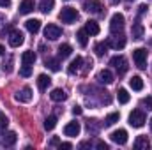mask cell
Segmentation results:
<instances>
[{
	"label": "cell",
	"instance_id": "obj_1",
	"mask_svg": "<svg viewBox=\"0 0 152 150\" xmlns=\"http://www.w3.org/2000/svg\"><path fill=\"white\" fill-rule=\"evenodd\" d=\"M145 113L142 111V110H133V111L129 113V125L131 127H143L145 125Z\"/></svg>",
	"mask_w": 152,
	"mask_h": 150
},
{
	"label": "cell",
	"instance_id": "obj_2",
	"mask_svg": "<svg viewBox=\"0 0 152 150\" xmlns=\"http://www.w3.org/2000/svg\"><path fill=\"white\" fill-rule=\"evenodd\" d=\"M124 23H126V18H124V14H120V12H115L113 16H112V20H110V32H112V34H118V32H122V28H124Z\"/></svg>",
	"mask_w": 152,
	"mask_h": 150
},
{
	"label": "cell",
	"instance_id": "obj_3",
	"mask_svg": "<svg viewBox=\"0 0 152 150\" xmlns=\"http://www.w3.org/2000/svg\"><path fill=\"white\" fill-rule=\"evenodd\" d=\"M133 60H134L138 69H145L147 67V50L145 48H136L133 51Z\"/></svg>",
	"mask_w": 152,
	"mask_h": 150
},
{
	"label": "cell",
	"instance_id": "obj_4",
	"mask_svg": "<svg viewBox=\"0 0 152 150\" xmlns=\"http://www.w3.org/2000/svg\"><path fill=\"white\" fill-rule=\"evenodd\" d=\"M58 18H60L62 23H73V21L78 20V11H76L75 7H62Z\"/></svg>",
	"mask_w": 152,
	"mask_h": 150
},
{
	"label": "cell",
	"instance_id": "obj_5",
	"mask_svg": "<svg viewBox=\"0 0 152 150\" xmlns=\"http://www.w3.org/2000/svg\"><path fill=\"white\" fill-rule=\"evenodd\" d=\"M110 66H113L115 69L118 71V74H124V73L127 71V60H126L122 55H117V57H113V58L110 60Z\"/></svg>",
	"mask_w": 152,
	"mask_h": 150
},
{
	"label": "cell",
	"instance_id": "obj_6",
	"mask_svg": "<svg viewBox=\"0 0 152 150\" xmlns=\"http://www.w3.org/2000/svg\"><path fill=\"white\" fill-rule=\"evenodd\" d=\"M110 140L117 145H126L127 143V131L126 129H117L110 134Z\"/></svg>",
	"mask_w": 152,
	"mask_h": 150
},
{
	"label": "cell",
	"instance_id": "obj_7",
	"mask_svg": "<svg viewBox=\"0 0 152 150\" xmlns=\"http://www.w3.org/2000/svg\"><path fill=\"white\" fill-rule=\"evenodd\" d=\"M83 9L87 12H92V14H99L101 9H103V4L99 0H85L83 2Z\"/></svg>",
	"mask_w": 152,
	"mask_h": 150
},
{
	"label": "cell",
	"instance_id": "obj_8",
	"mask_svg": "<svg viewBox=\"0 0 152 150\" xmlns=\"http://www.w3.org/2000/svg\"><path fill=\"white\" fill-rule=\"evenodd\" d=\"M60 36H62V28L57 27V25H48L44 28V37L50 39V41H57Z\"/></svg>",
	"mask_w": 152,
	"mask_h": 150
},
{
	"label": "cell",
	"instance_id": "obj_9",
	"mask_svg": "<svg viewBox=\"0 0 152 150\" xmlns=\"http://www.w3.org/2000/svg\"><path fill=\"white\" fill-rule=\"evenodd\" d=\"M23 41H25V37H23V34H21L20 30H12V32L9 34V44H11L12 48H20V46L23 44Z\"/></svg>",
	"mask_w": 152,
	"mask_h": 150
},
{
	"label": "cell",
	"instance_id": "obj_10",
	"mask_svg": "<svg viewBox=\"0 0 152 150\" xmlns=\"http://www.w3.org/2000/svg\"><path fill=\"white\" fill-rule=\"evenodd\" d=\"M14 97H16V101H20V103H30V101H32V88H30V87H23Z\"/></svg>",
	"mask_w": 152,
	"mask_h": 150
},
{
	"label": "cell",
	"instance_id": "obj_11",
	"mask_svg": "<svg viewBox=\"0 0 152 150\" xmlns=\"http://www.w3.org/2000/svg\"><path fill=\"white\" fill-rule=\"evenodd\" d=\"M80 131H81V125L78 124V122H69L66 127H64V134L66 136H69V138H75L80 134Z\"/></svg>",
	"mask_w": 152,
	"mask_h": 150
},
{
	"label": "cell",
	"instance_id": "obj_12",
	"mask_svg": "<svg viewBox=\"0 0 152 150\" xmlns=\"http://www.w3.org/2000/svg\"><path fill=\"white\" fill-rule=\"evenodd\" d=\"M106 44H108V48L122 50V48L126 46V37H122V36H118V37H110L108 41H106Z\"/></svg>",
	"mask_w": 152,
	"mask_h": 150
},
{
	"label": "cell",
	"instance_id": "obj_13",
	"mask_svg": "<svg viewBox=\"0 0 152 150\" xmlns=\"http://www.w3.org/2000/svg\"><path fill=\"white\" fill-rule=\"evenodd\" d=\"M50 97H51V101H55V103H62V101L67 99V94H66V90H62V88H53L51 94H50Z\"/></svg>",
	"mask_w": 152,
	"mask_h": 150
},
{
	"label": "cell",
	"instance_id": "obj_14",
	"mask_svg": "<svg viewBox=\"0 0 152 150\" xmlns=\"http://www.w3.org/2000/svg\"><path fill=\"white\" fill-rule=\"evenodd\" d=\"M97 79H99V83L110 85V83H113V74H112V71H108V69H103V71H99Z\"/></svg>",
	"mask_w": 152,
	"mask_h": 150
},
{
	"label": "cell",
	"instance_id": "obj_15",
	"mask_svg": "<svg viewBox=\"0 0 152 150\" xmlns=\"http://www.w3.org/2000/svg\"><path fill=\"white\" fill-rule=\"evenodd\" d=\"M34 7H36V2H34V0H21V4H20V12H21V14H30V12L34 11Z\"/></svg>",
	"mask_w": 152,
	"mask_h": 150
},
{
	"label": "cell",
	"instance_id": "obj_16",
	"mask_svg": "<svg viewBox=\"0 0 152 150\" xmlns=\"http://www.w3.org/2000/svg\"><path fill=\"white\" fill-rule=\"evenodd\" d=\"M85 30H87V34H88V36H97L101 28H99L97 21H94V20H88V21L85 23Z\"/></svg>",
	"mask_w": 152,
	"mask_h": 150
},
{
	"label": "cell",
	"instance_id": "obj_17",
	"mask_svg": "<svg viewBox=\"0 0 152 150\" xmlns=\"http://www.w3.org/2000/svg\"><path fill=\"white\" fill-rule=\"evenodd\" d=\"M16 140H18L16 133H14V131H7V133L4 134V138H2V143H4L5 147H12V145L16 143Z\"/></svg>",
	"mask_w": 152,
	"mask_h": 150
},
{
	"label": "cell",
	"instance_id": "obj_18",
	"mask_svg": "<svg viewBox=\"0 0 152 150\" xmlns=\"http://www.w3.org/2000/svg\"><path fill=\"white\" fill-rule=\"evenodd\" d=\"M149 147H151V141H149L147 136H138L134 140V149L136 150H147Z\"/></svg>",
	"mask_w": 152,
	"mask_h": 150
},
{
	"label": "cell",
	"instance_id": "obj_19",
	"mask_svg": "<svg viewBox=\"0 0 152 150\" xmlns=\"http://www.w3.org/2000/svg\"><path fill=\"white\" fill-rule=\"evenodd\" d=\"M25 28L30 34H37L39 30H41V21L39 20H27L25 21Z\"/></svg>",
	"mask_w": 152,
	"mask_h": 150
},
{
	"label": "cell",
	"instance_id": "obj_20",
	"mask_svg": "<svg viewBox=\"0 0 152 150\" xmlns=\"http://www.w3.org/2000/svg\"><path fill=\"white\" fill-rule=\"evenodd\" d=\"M81 64H83V58H81V57L78 55V57H76L75 60H73V62L69 64V67H67V73H69V74H76V73L80 71Z\"/></svg>",
	"mask_w": 152,
	"mask_h": 150
},
{
	"label": "cell",
	"instance_id": "obj_21",
	"mask_svg": "<svg viewBox=\"0 0 152 150\" xmlns=\"http://www.w3.org/2000/svg\"><path fill=\"white\" fill-rule=\"evenodd\" d=\"M50 85H51V78H50L48 74H39L37 76V87H39V90H46Z\"/></svg>",
	"mask_w": 152,
	"mask_h": 150
},
{
	"label": "cell",
	"instance_id": "obj_22",
	"mask_svg": "<svg viewBox=\"0 0 152 150\" xmlns=\"http://www.w3.org/2000/svg\"><path fill=\"white\" fill-rule=\"evenodd\" d=\"M36 53L34 51H23V55H21V62H23V66H32L34 62H36Z\"/></svg>",
	"mask_w": 152,
	"mask_h": 150
},
{
	"label": "cell",
	"instance_id": "obj_23",
	"mask_svg": "<svg viewBox=\"0 0 152 150\" xmlns=\"http://www.w3.org/2000/svg\"><path fill=\"white\" fill-rule=\"evenodd\" d=\"M53 5H55V0H41V4H39V11H41L42 14H48V12H51Z\"/></svg>",
	"mask_w": 152,
	"mask_h": 150
},
{
	"label": "cell",
	"instance_id": "obj_24",
	"mask_svg": "<svg viewBox=\"0 0 152 150\" xmlns=\"http://www.w3.org/2000/svg\"><path fill=\"white\" fill-rule=\"evenodd\" d=\"M129 87H131L133 90H136V92H140V90L143 88V79H142L140 76H133V78L129 79Z\"/></svg>",
	"mask_w": 152,
	"mask_h": 150
},
{
	"label": "cell",
	"instance_id": "obj_25",
	"mask_svg": "<svg viewBox=\"0 0 152 150\" xmlns=\"http://www.w3.org/2000/svg\"><path fill=\"white\" fill-rule=\"evenodd\" d=\"M76 39H78L80 46H81V48H85V46L88 44V34H87V30H85V28L78 30V32H76Z\"/></svg>",
	"mask_w": 152,
	"mask_h": 150
},
{
	"label": "cell",
	"instance_id": "obj_26",
	"mask_svg": "<svg viewBox=\"0 0 152 150\" xmlns=\"http://www.w3.org/2000/svg\"><path fill=\"white\" fill-rule=\"evenodd\" d=\"M71 53H73L71 44H60L58 46V57L60 58H67V57H71Z\"/></svg>",
	"mask_w": 152,
	"mask_h": 150
},
{
	"label": "cell",
	"instance_id": "obj_27",
	"mask_svg": "<svg viewBox=\"0 0 152 150\" xmlns=\"http://www.w3.org/2000/svg\"><path fill=\"white\" fill-rule=\"evenodd\" d=\"M131 34H133V39H142L143 37V25L136 21L131 28Z\"/></svg>",
	"mask_w": 152,
	"mask_h": 150
},
{
	"label": "cell",
	"instance_id": "obj_28",
	"mask_svg": "<svg viewBox=\"0 0 152 150\" xmlns=\"http://www.w3.org/2000/svg\"><path fill=\"white\" fill-rule=\"evenodd\" d=\"M46 67L48 69H51L53 73H57V71H60V64H58V58H46Z\"/></svg>",
	"mask_w": 152,
	"mask_h": 150
},
{
	"label": "cell",
	"instance_id": "obj_29",
	"mask_svg": "<svg viewBox=\"0 0 152 150\" xmlns=\"http://www.w3.org/2000/svg\"><path fill=\"white\" fill-rule=\"evenodd\" d=\"M117 99H118L120 104H127V103H129V94H127V90H126V88H118Z\"/></svg>",
	"mask_w": 152,
	"mask_h": 150
},
{
	"label": "cell",
	"instance_id": "obj_30",
	"mask_svg": "<svg viewBox=\"0 0 152 150\" xmlns=\"http://www.w3.org/2000/svg\"><path fill=\"white\" fill-rule=\"evenodd\" d=\"M55 125H57V117H55V115L46 117V120H44V129H46V131H51V129H55Z\"/></svg>",
	"mask_w": 152,
	"mask_h": 150
},
{
	"label": "cell",
	"instance_id": "obj_31",
	"mask_svg": "<svg viewBox=\"0 0 152 150\" xmlns=\"http://www.w3.org/2000/svg\"><path fill=\"white\" fill-rule=\"evenodd\" d=\"M94 50H96V55H97V57H103V55L106 53V50H108V44H106V42H97Z\"/></svg>",
	"mask_w": 152,
	"mask_h": 150
},
{
	"label": "cell",
	"instance_id": "obj_32",
	"mask_svg": "<svg viewBox=\"0 0 152 150\" xmlns=\"http://www.w3.org/2000/svg\"><path fill=\"white\" fill-rule=\"evenodd\" d=\"M118 118H120V113H110L104 122H106V125H113V124L118 122Z\"/></svg>",
	"mask_w": 152,
	"mask_h": 150
},
{
	"label": "cell",
	"instance_id": "obj_33",
	"mask_svg": "<svg viewBox=\"0 0 152 150\" xmlns=\"http://www.w3.org/2000/svg\"><path fill=\"white\" fill-rule=\"evenodd\" d=\"M12 62H14V60H12V57H7V60L2 64V69H4V73H7V74H9V73L12 71Z\"/></svg>",
	"mask_w": 152,
	"mask_h": 150
},
{
	"label": "cell",
	"instance_id": "obj_34",
	"mask_svg": "<svg viewBox=\"0 0 152 150\" xmlns=\"http://www.w3.org/2000/svg\"><path fill=\"white\" fill-rule=\"evenodd\" d=\"M96 122H97V120H88V122H87V131L92 133V134L97 133V129H99V125H97Z\"/></svg>",
	"mask_w": 152,
	"mask_h": 150
},
{
	"label": "cell",
	"instance_id": "obj_35",
	"mask_svg": "<svg viewBox=\"0 0 152 150\" xmlns=\"http://www.w3.org/2000/svg\"><path fill=\"white\" fill-rule=\"evenodd\" d=\"M30 74H32V66H23V67L20 69V76H23V78H28Z\"/></svg>",
	"mask_w": 152,
	"mask_h": 150
},
{
	"label": "cell",
	"instance_id": "obj_36",
	"mask_svg": "<svg viewBox=\"0 0 152 150\" xmlns=\"http://www.w3.org/2000/svg\"><path fill=\"white\" fill-rule=\"evenodd\" d=\"M7 124H9V120H7V117H5L4 113L0 111V131H4V129L7 127Z\"/></svg>",
	"mask_w": 152,
	"mask_h": 150
},
{
	"label": "cell",
	"instance_id": "obj_37",
	"mask_svg": "<svg viewBox=\"0 0 152 150\" xmlns=\"http://www.w3.org/2000/svg\"><path fill=\"white\" fill-rule=\"evenodd\" d=\"M142 106H145L147 110H152V97H151V95L142 99Z\"/></svg>",
	"mask_w": 152,
	"mask_h": 150
},
{
	"label": "cell",
	"instance_id": "obj_38",
	"mask_svg": "<svg viewBox=\"0 0 152 150\" xmlns=\"http://www.w3.org/2000/svg\"><path fill=\"white\" fill-rule=\"evenodd\" d=\"M147 9H149V7H147L145 4H142V5L138 7V14H140V16H142V14H145V12H147Z\"/></svg>",
	"mask_w": 152,
	"mask_h": 150
},
{
	"label": "cell",
	"instance_id": "obj_39",
	"mask_svg": "<svg viewBox=\"0 0 152 150\" xmlns=\"http://www.w3.org/2000/svg\"><path fill=\"white\" fill-rule=\"evenodd\" d=\"M58 149L62 150H69V149H73V145H71V143H58Z\"/></svg>",
	"mask_w": 152,
	"mask_h": 150
},
{
	"label": "cell",
	"instance_id": "obj_40",
	"mask_svg": "<svg viewBox=\"0 0 152 150\" xmlns=\"http://www.w3.org/2000/svg\"><path fill=\"white\" fill-rule=\"evenodd\" d=\"M97 149H101V150H108L110 147L104 143V141H97Z\"/></svg>",
	"mask_w": 152,
	"mask_h": 150
},
{
	"label": "cell",
	"instance_id": "obj_41",
	"mask_svg": "<svg viewBox=\"0 0 152 150\" xmlns=\"http://www.w3.org/2000/svg\"><path fill=\"white\" fill-rule=\"evenodd\" d=\"M81 111H83L81 106H73V113H75V115H81Z\"/></svg>",
	"mask_w": 152,
	"mask_h": 150
},
{
	"label": "cell",
	"instance_id": "obj_42",
	"mask_svg": "<svg viewBox=\"0 0 152 150\" xmlns=\"http://www.w3.org/2000/svg\"><path fill=\"white\" fill-rule=\"evenodd\" d=\"M11 5V0H0V7H9Z\"/></svg>",
	"mask_w": 152,
	"mask_h": 150
},
{
	"label": "cell",
	"instance_id": "obj_43",
	"mask_svg": "<svg viewBox=\"0 0 152 150\" xmlns=\"http://www.w3.org/2000/svg\"><path fill=\"white\" fill-rule=\"evenodd\" d=\"M58 143H60V141H58V138H53V140L50 141V145H51V147H58Z\"/></svg>",
	"mask_w": 152,
	"mask_h": 150
},
{
	"label": "cell",
	"instance_id": "obj_44",
	"mask_svg": "<svg viewBox=\"0 0 152 150\" xmlns=\"http://www.w3.org/2000/svg\"><path fill=\"white\" fill-rule=\"evenodd\" d=\"M4 51H5V48H4V46H2V44H0V57H2V55H4Z\"/></svg>",
	"mask_w": 152,
	"mask_h": 150
},
{
	"label": "cell",
	"instance_id": "obj_45",
	"mask_svg": "<svg viewBox=\"0 0 152 150\" xmlns=\"http://www.w3.org/2000/svg\"><path fill=\"white\" fill-rule=\"evenodd\" d=\"M151 131H152V118H151Z\"/></svg>",
	"mask_w": 152,
	"mask_h": 150
}]
</instances>
